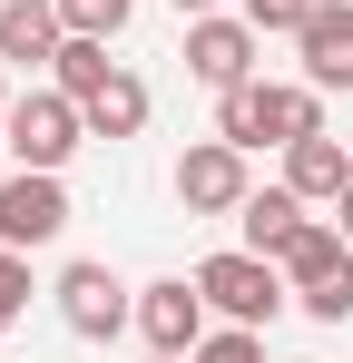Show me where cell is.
Wrapping results in <instances>:
<instances>
[{
	"instance_id": "obj_1",
	"label": "cell",
	"mask_w": 353,
	"mask_h": 363,
	"mask_svg": "<svg viewBox=\"0 0 353 363\" xmlns=\"http://www.w3.org/2000/svg\"><path fill=\"white\" fill-rule=\"evenodd\" d=\"M314 128H324V89L314 79H245V89L216 99V138H235L245 157L255 147H294Z\"/></svg>"
},
{
	"instance_id": "obj_2",
	"label": "cell",
	"mask_w": 353,
	"mask_h": 363,
	"mask_svg": "<svg viewBox=\"0 0 353 363\" xmlns=\"http://www.w3.org/2000/svg\"><path fill=\"white\" fill-rule=\"evenodd\" d=\"M285 265V285H294V304L314 314V324H353V236L344 226H324V216H304V236L275 255Z\"/></svg>"
},
{
	"instance_id": "obj_3",
	"label": "cell",
	"mask_w": 353,
	"mask_h": 363,
	"mask_svg": "<svg viewBox=\"0 0 353 363\" xmlns=\"http://www.w3.org/2000/svg\"><path fill=\"white\" fill-rule=\"evenodd\" d=\"M0 147H10V167H69V157L89 147V108H79L69 89H20Z\"/></svg>"
},
{
	"instance_id": "obj_4",
	"label": "cell",
	"mask_w": 353,
	"mask_h": 363,
	"mask_svg": "<svg viewBox=\"0 0 353 363\" xmlns=\"http://www.w3.org/2000/svg\"><path fill=\"white\" fill-rule=\"evenodd\" d=\"M196 285H206V304H216L226 324H255V334H265V324L294 304L285 265H275V255H255V245H226V255H206V265H196Z\"/></svg>"
},
{
	"instance_id": "obj_5",
	"label": "cell",
	"mask_w": 353,
	"mask_h": 363,
	"mask_svg": "<svg viewBox=\"0 0 353 363\" xmlns=\"http://www.w3.org/2000/svg\"><path fill=\"white\" fill-rule=\"evenodd\" d=\"M255 50H265V30H255L245 10H235V20H226V10L186 20V79H196V89H216V99L255 79Z\"/></svg>"
},
{
	"instance_id": "obj_6",
	"label": "cell",
	"mask_w": 353,
	"mask_h": 363,
	"mask_svg": "<svg viewBox=\"0 0 353 363\" xmlns=\"http://www.w3.org/2000/svg\"><path fill=\"white\" fill-rule=\"evenodd\" d=\"M59 324H69V334H79V344H108L118 324H138V295H128V285H118L108 265H99V255H79V265H59Z\"/></svg>"
},
{
	"instance_id": "obj_7",
	"label": "cell",
	"mask_w": 353,
	"mask_h": 363,
	"mask_svg": "<svg viewBox=\"0 0 353 363\" xmlns=\"http://www.w3.org/2000/svg\"><path fill=\"white\" fill-rule=\"evenodd\" d=\"M216 304L196 275H157V285H138V334H147V354H196L216 324H206Z\"/></svg>"
},
{
	"instance_id": "obj_8",
	"label": "cell",
	"mask_w": 353,
	"mask_h": 363,
	"mask_svg": "<svg viewBox=\"0 0 353 363\" xmlns=\"http://www.w3.org/2000/svg\"><path fill=\"white\" fill-rule=\"evenodd\" d=\"M245 196H255V177H245V147L235 138H196L176 157V206L186 216H235Z\"/></svg>"
},
{
	"instance_id": "obj_9",
	"label": "cell",
	"mask_w": 353,
	"mask_h": 363,
	"mask_svg": "<svg viewBox=\"0 0 353 363\" xmlns=\"http://www.w3.org/2000/svg\"><path fill=\"white\" fill-rule=\"evenodd\" d=\"M59 226H69V186H59V167H10L0 177V245H50Z\"/></svg>"
},
{
	"instance_id": "obj_10",
	"label": "cell",
	"mask_w": 353,
	"mask_h": 363,
	"mask_svg": "<svg viewBox=\"0 0 353 363\" xmlns=\"http://www.w3.org/2000/svg\"><path fill=\"white\" fill-rule=\"evenodd\" d=\"M294 60L314 89H353V0H314L294 30Z\"/></svg>"
},
{
	"instance_id": "obj_11",
	"label": "cell",
	"mask_w": 353,
	"mask_h": 363,
	"mask_svg": "<svg viewBox=\"0 0 353 363\" xmlns=\"http://www.w3.org/2000/svg\"><path fill=\"white\" fill-rule=\"evenodd\" d=\"M344 177H353V147H344V138H324V128H314V138H294V147H285V186L304 196V206H334Z\"/></svg>"
},
{
	"instance_id": "obj_12",
	"label": "cell",
	"mask_w": 353,
	"mask_h": 363,
	"mask_svg": "<svg viewBox=\"0 0 353 363\" xmlns=\"http://www.w3.org/2000/svg\"><path fill=\"white\" fill-rule=\"evenodd\" d=\"M59 40H69L59 0H10V10H0V60H20V69H50V60H59Z\"/></svg>"
},
{
	"instance_id": "obj_13",
	"label": "cell",
	"mask_w": 353,
	"mask_h": 363,
	"mask_svg": "<svg viewBox=\"0 0 353 363\" xmlns=\"http://www.w3.org/2000/svg\"><path fill=\"white\" fill-rule=\"evenodd\" d=\"M235 226H245L255 255H285V245L304 236V196H294V186H255V196L235 206Z\"/></svg>"
},
{
	"instance_id": "obj_14",
	"label": "cell",
	"mask_w": 353,
	"mask_h": 363,
	"mask_svg": "<svg viewBox=\"0 0 353 363\" xmlns=\"http://www.w3.org/2000/svg\"><path fill=\"white\" fill-rule=\"evenodd\" d=\"M108 79H118V60H108V40H79V30L59 40V60H50V89H69V99L89 108V99H99Z\"/></svg>"
},
{
	"instance_id": "obj_15",
	"label": "cell",
	"mask_w": 353,
	"mask_h": 363,
	"mask_svg": "<svg viewBox=\"0 0 353 363\" xmlns=\"http://www.w3.org/2000/svg\"><path fill=\"white\" fill-rule=\"evenodd\" d=\"M138 128H147V79H128V69H118L108 89L89 99V138H138Z\"/></svg>"
},
{
	"instance_id": "obj_16",
	"label": "cell",
	"mask_w": 353,
	"mask_h": 363,
	"mask_svg": "<svg viewBox=\"0 0 353 363\" xmlns=\"http://www.w3.org/2000/svg\"><path fill=\"white\" fill-rule=\"evenodd\" d=\"M128 10H138V0H59V20H69L79 40H118V30H128Z\"/></svg>"
},
{
	"instance_id": "obj_17",
	"label": "cell",
	"mask_w": 353,
	"mask_h": 363,
	"mask_svg": "<svg viewBox=\"0 0 353 363\" xmlns=\"http://www.w3.org/2000/svg\"><path fill=\"white\" fill-rule=\"evenodd\" d=\"M186 363H265V334H255V324H216Z\"/></svg>"
},
{
	"instance_id": "obj_18",
	"label": "cell",
	"mask_w": 353,
	"mask_h": 363,
	"mask_svg": "<svg viewBox=\"0 0 353 363\" xmlns=\"http://www.w3.org/2000/svg\"><path fill=\"white\" fill-rule=\"evenodd\" d=\"M20 314H30V255H20V245H0V334H10Z\"/></svg>"
},
{
	"instance_id": "obj_19",
	"label": "cell",
	"mask_w": 353,
	"mask_h": 363,
	"mask_svg": "<svg viewBox=\"0 0 353 363\" xmlns=\"http://www.w3.org/2000/svg\"><path fill=\"white\" fill-rule=\"evenodd\" d=\"M304 10H314V0H245V20H255V30H265V40H275V30H304Z\"/></svg>"
},
{
	"instance_id": "obj_20",
	"label": "cell",
	"mask_w": 353,
	"mask_h": 363,
	"mask_svg": "<svg viewBox=\"0 0 353 363\" xmlns=\"http://www.w3.org/2000/svg\"><path fill=\"white\" fill-rule=\"evenodd\" d=\"M334 226H344V236H353V177H344V196H334Z\"/></svg>"
},
{
	"instance_id": "obj_21",
	"label": "cell",
	"mask_w": 353,
	"mask_h": 363,
	"mask_svg": "<svg viewBox=\"0 0 353 363\" xmlns=\"http://www.w3.org/2000/svg\"><path fill=\"white\" fill-rule=\"evenodd\" d=\"M206 10H216V0H176V20H206Z\"/></svg>"
},
{
	"instance_id": "obj_22",
	"label": "cell",
	"mask_w": 353,
	"mask_h": 363,
	"mask_svg": "<svg viewBox=\"0 0 353 363\" xmlns=\"http://www.w3.org/2000/svg\"><path fill=\"white\" fill-rule=\"evenodd\" d=\"M147 363H186V354H147Z\"/></svg>"
},
{
	"instance_id": "obj_23",
	"label": "cell",
	"mask_w": 353,
	"mask_h": 363,
	"mask_svg": "<svg viewBox=\"0 0 353 363\" xmlns=\"http://www.w3.org/2000/svg\"><path fill=\"white\" fill-rule=\"evenodd\" d=\"M0 157H10V147H0ZM0 177H10V167H0Z\"/></svg>"
},
{
	"instance_id": "obj_24",
	"label": "cell",
	"mask_w": 353,
	"mask_h": 363,
	"mask_svg": "<svg viewBox=\"0 0 353 363\" xmlns=\"http://www.w3.org/2000/svg\"><path fill=\"white\" fill-rule=\"evenodd\" d=\"M0 10H10V0H0Z\"/></svg>"
}]
</instances>
